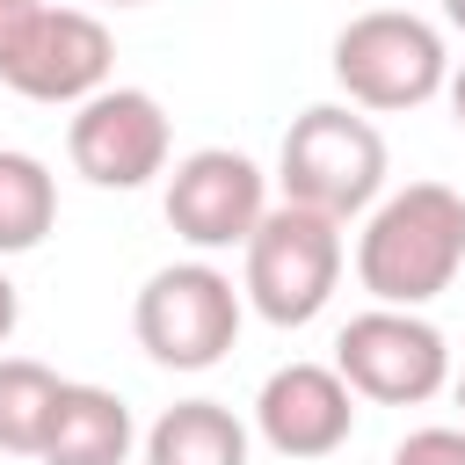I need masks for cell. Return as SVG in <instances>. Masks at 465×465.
<instances>
[{
  "mask_svg": "<svg viewBox=\"0 0 465 465\" xmlns=\"http://www.w3.org/2000/svg\"><path fill=\"white\" fill-rule=\"evenodd\" d=\"M458 269H465V196L450 182H407L363 211L356 283L378 305L421 312L429 298H443L458 283Z\"/></svg>",
  "mask_w": 465,
  "mask_h": 465,
  "instance_id": "cell-1",
  "label": "cell"
},
{
  "mask_svg": "<svg viewBox=\"0 0 465 465\" xmlns=\"http://www.w3.org/2000/svg\"><path fill=\"white\" fill-rule=\"evenodd\" d=\"M385 174H392V153H385V131L349 109V102H312L291 116L283 145H276V203H298V211H320L334 225L363 218L378 196H385Z\"/></svg>",
  "mask_w": 465,
  "mask_h": 465,
  "instance_id": "cell-2",
  "label": "cell"
},
{
  "mask_svg": "<svg viewBox=\"0 0 465 465\" xmlns=\"http://www.w3.org/2000/svg\"><path fill=\"white\" fill-rule=\"evenodd\" d=\"M327 73L341 87L349 109L363 116H400V109H421L443 94L450 80V51H443V29L407 15V7H363L334 29V51H327Z\"/></svg>",
  "mask_w": 465,
  "mask_h": 465,
  "instance_id": "cell-3",
  "label": "cell"
},
{
  "mask_svg": "<svg viewBox=\"0 0 465 465\" xmlns=\"http://www.w3.org/2000/svg\"><path fill=\"white\" fill-rule=\"evenodd\" d=\"M341 262H349V240H341L334 218L298 211V203H269L262 225L240 247V298L269 327H305V320L327 312Z\"/></svg>",
  "mask_w": 465,
  "mask_h": 465,
  "instance_id": "cell-4",
  "label": "cell"
},
{
  "mask_svg": "<svg viewBox=\"0 0 465 465\" xmlns=\"http://www.w3.org/2000/svg\"><path fill=\"white\" fill-rule=\"evenodd\" d=\"M247 298L218 262H167L138 283L131 298V334L160 371H211L225 363V349L240 341Z\"/></svg>",
  "mask_w": 465,
  "mask_h": 465,
  "instance_id": "cell-5",
  "label": "cell"
},
{
  "mask_svg": "<svg viewBox=\"0 0 465 465\" xmlns=\"http://www.w3.org/2000/svg\"><path fill=\"white\" fill-rule=\"evenodd\" d=\"M334 371L356 400L378 407H429L450 385V341L429 312H400V305H371L334 334Z\"/></svg>",
  "mask_w": 465,
  "mask_h": 465,
  "instance_id": "cell-6",
  "label": "cell"
},
{
  "mask_svg": "<svg viewBox=\"0 0 465 465\" xmlns=\"http://www.w3.org/2000/svg\"><path fill=\"white\" fill-rule=\"evenodd\" d=\"M109 73H116L109 22L87 7H51V0H36V15L22 22V36L0 58V80L29 102H51V109H80L87 94L109 87Z\"/></svg>",
  "mask_w": 465,
  "mask_h": 465,
  "instance_id": "cell-7",
  "label": "cell"
},
{
  "mask_svg": "<svg viewBox=\"0 0 465 465\" xmlns=\"http://www.w3.org/2000/svg\"><path fill=\"white\" fill-rule=\"evenodd\" d=\"M167 153H174V131H167L160 94H145V87L109 80L65 124V160L94 189H145L153 174H167Z\"/></svg>",
  "mask_w": 465,
  "mask_h": 465,
  "instance_id": "cell-8",
  "label": "cell"
},
{
  "mask_svg": "<svg viewBox=\"0 0 465 465\" xmlns=\"http://www.w3.org/2000/svg\"><path fill=\"white\" fill-rule=\"evenodd\" d=\"M160 211H167L174 240H189V247L211 262V254H225V247H247V232H254L262 211H269V174H262L247 153H232V145H196V153L174 160Z\"/></svg>",
  "mask_w": 465,
  "mask_h": 465,
  "instance_id": "cell-9",
  "label": "cell"
},
{
  "mask_svg": "<svg viewBox=\"0 0 465 465\" xmlns=\"http://www.w3.org/2000/svg\"><path fill=\"white\" fill-rule=\"evenodd\" d=\"M254 436L291 465L334 458L356 436V392L334 363H276L254 392Z\"/></svg>",
  "mask_w": 465,
  "mask_h": 465,
  "instance_id": "cell-10",
  "label": "cell"
},
{
  "mask_svg": "<svg viewBox=\"0 0 465 465\" xmlns=\"http://www.w3.org/2000/svg\"><path fill=\"white\" fill-rule=\"evenodd\" d=\"M131 443H138V421H131L124 392L65 378V385H58V407H51V429H44L36 465H124V458H131Z\"/></svg>",
  "mask_w": 465,
  "mask_h": 465,
  "instance_id": "cell-11",
  "label": "cell"
},
{
  "mask_svg": "<svg viewBox=\"0 0 465 465\" xmlns=\"http://www.w3.org/2000/svg\"><path fill=\"white\" fill-rule=\"evenodd\" d=\"M254 429L225 400H174L145 429V465H247Z\"/></svg>",
  "mask_w": 465,
  "mask_h": 465,
  "instance_id": "cell-12",
  "label": "cell"
},
{
  "mask_svg": "<svg viewBox=\"0 0 465 465\" xmlns=\"http://www.w3.org/2000/svg\"><path fill=\"white\" fill-rule=\"evenodd\" d=\"M58 225V182L36 153H0V262L44 247Z\"/></svg>",
  "mask_w": 465,
  "mask_h": 465,
  "instance_id": "cell-13",
  "label": "cell"
},
{
  "mask_svg": "<svg viewBox=\"0 0 465 465\" xmlns=\"http://www.w3.org/2000/svg\"><path fill=\"white\" fill-rule=\"evenodd\" d=\"M58 371L36 356H0V458H36L51 407H58Z\"/></svg>",
  "mask_w": 465,
  "mask_h": 465,
  "instance_id": "cell-14",
  "label": "cell"
},
{
  "mask_svg": "<svg viewBox=\"0 0 465 465\" xmlns=\"http://www.w3.org/2000/svg\"><path fill=\"white\" fill-rule=\"evenodd\" d=\"M392 465H465V429H450V421L414 429L392 443Z\"/></svg>",
  "mask_w": 465,
  "mask_h": 465,
  "instance_id": "cell-15",
  "label": "cell"
},
{
  "mask_svg": "<svg viewBox=\"0 0 465 465\" xmlns=\"http://www.w3.org/2000/svg\"><path fill=\"white\" fill-rule=\"evenodd\" d=\"M15 327H22V291H15V276L0 269V349L15 341Z\"/></svg>",
  "mask_w": 465,
  "mask_h": 465,
  "instance_id": "cell-16",
  "label": "cell"
},
{
  "mask_svg": "<svg viewBox=\"0 0 465 465\" xmlns=\"http://www.w3.org/2000/svg\"><path fill=\"white\" fill-rule=\"evenodd\" d=\"M36 15V0H0V58H7V44L22 36V22Z\"/></svg>",
  "mask_w": 465,
  "mask_h": 465,
  "instance_id": "cell-17",
  "label": "cell"
},
{
  "mask_svg": "<svg viewBox=\"0 0 465 465\" xmlns=\"http://www.w3.org/2000/svg\"><path fill=\"white\" fill-rule=\"evenodd\" d=\"M443 102H450V124L465 131V65H450V80H443Z\"/></svg>",
  "mask_w": 465,
  "mask_h": 465,
  "instance_id": "cell-18",
  "label": "cell"
},
{
  "mask_svg": "<svg viewBox=\"0 0 465 465\" xmlns=\"http://www.w3.org/2000/svg\"><path fill=\"white\" fill-rule=\"evenodd\" d=\"M443 22H450V29H465V0H443Z\"/></svg>",
  "mask_w": 465,
  "mask_h": 465,
  "instance_id": "cell-19",
  "label": "cell"
},
{
  "mask_svg": "<svg viewBox=\"0 0 465 465\" xmlns=\"http://www.w3.org/2000/svg\"><path fill=\"white\" fill-rule=\"evenodd\" d=\"M450 392H458V407H465V371H450Z\"/></svg>",
  "mask_w": 465,
  "mask_h": 465,
  "instance_id": "cell-20",
  "label": "cell"
},
{
  "mask_svg": "<svg viewBox=\"0 0 465 465\" xmlns=\"http://www.w3.org/2000/svg\"><path fill=\"white\" fill-rule=\"evenodd\" d=\"M102 7H145V0H102Z\"/></svg>",
  "mask_w": 465,
  "mask_h": 465,
  "instance_id": "cell-21",
  "label": "cell"
}]
</instances>
